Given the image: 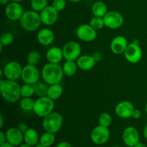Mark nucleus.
Here are the masks:
<instances>
[{"mask_svg": "<svg viewBox=\"0 0 147 147\" xmlns=\"http://www.w3.org/2000/svg\"><path fill=\"white\" fill-rule=\"evenodd\" d=\"M55 100L48 96L38 97L34 101L33 112L38 117L44 118L53 112L55 108Z\"/></svg>", "mask_w": 147, "mask_h": 147, "instance_id": "4", "label": "nucleus"}, {"mask_svg": "<svg viewBox=\"0 0 147 147\" xmlns=\"http://www.w3.org/2000/svg\"><path fill=\"white\" fill-rule=\"evenodd\" d=\"M98 122V125L100 126L109 128L112 123V117L109 113L105 112L99 116Z\"/></svg>", "mask_w": 147, "mask_h": 147, "instance_id": "32", "label": "nucleus"}, {"mask_svg": "<svg viewBox=\"0 0 147 147\" xmlns=\"http://www.w3.org/2000/svg\"><path fill=\"white\" fill-rule=\"evenodd\" d=\"M90 137L93 144L96 145H103L109 140L110 131L109 130V128L98 125L92 129Z\"/></svg>", "mask_w": 147, "mask_h": 147, "instance_id": "9", "label": "nucleus"}, {"mask_svg": "<svg viewBox=\"0 0 147 147\" xmlns=\"http://www.w3.org/2000/svg\"><path fill=\"white\" fill-rule=\"evenodd\" d=\"M0 147H16V146H14V145L11 144L7 142H5V143L2 144H0Z\"/></svg>", "mask_w": 147, "mask_h": 147, "instance_id": "40", "label": "nucleus"}, {"mask_svg": "<svg viewBox=\"0 0 147 147\" xmlns=\"http://www.w3.org/2000/svg\"><path fill=\"white\" fill-rule=\"evenodd\" d=\"M41 60V55L37 50H31L27 56V64L36 65Z\"/></svg>", "mask_w": 147, "mask_h": 147, "instance_id": "30", "label": "nucleus"}, {"mask_svg": "<svg viewBox=\"0 0 147 147\" xmlns=\"http://www.w3.org/2000/svg\"><path fill=\"white\" fill-rule=\"evenodd\" d=\"M91 11L93 16L98 17H104L108 12V7L104 2L101 1H98L93 3L91 7Z\"/></svg>", "mask_w": 147, "mask_h": 147, "instance_id": "24", "label": "nucleus"}, {"mask_svg": "<svg viewBox=\"0 0 147 147\" xmlns=\"http://www.w3.org/2000/svg\"><path fill=\"white\" fill-rule=\"evenodd\" d=\"M21 98H32L34 94V89L33 85L24 83L20 87Z\"/></svg>", "mask_w": 147, "mask_h": 147, "instance_id": "28", "label": "nucleus"}, {"mask_svg": "<svg viewBox=\"0 0 147 147\" xmlns=\"http://www.w3.org/2000/svg\"><path fill=\"white\" fill-rule=\"evenodd\" d=\"M52 6L60 12L65 9L66 1L65 0H53Z\"/></svg>", "mask_w": 147, "mask_h": 147, "instance_id": "35", "label": "nucleus"}, {"mask_svg": "<svg viewBox=\"0 0 147 147\" xmlns=\"http://www.w3.org/2000/svg\"><path fill=\"white\" fill-rule=\"evenodd\" d=\"M62 67H63L64 75L68 77L74 76L78 68L76 61H73V60H65Z\"/></svg>", "mask_w": 147, "mask_h": 147, "instance_id": "25", "label": "nucleus"}, {"mask_svg": "<svg viewBox=\"0 0 147 147\" xmlns=\"http://www.w3.org/2000/svg\"><path fill=\"white\" fill-rule=\"evenodd\" d=\"M145 111H146V113L147 114V103L146 104V106H145Z\"/></svg>", "mask_w": 147, "mask_h": 147, "instance_id": "49", "label": "nucleus"}, {"mask_svg": "<svg viewBox=\"0 0 147 147\" xmlns=\"http://www.w3.org/2000/svg\"><path fill=\"white\" fill-rule=\"evenodd\" d=\"M63 57L65 60L76 61L81 55V47L78 42L76 41H70L64 45L63 47Z\"/></svg>", "mask_w": 147, "mask_h": 147, "instance_id": "10", "label": "nucleus"}, {"mask_svg": "<svg viewBox=\"0 0 147 147\" xmlns=\"http://www.w3.org/2000/svg\"><path fill=\"white\" fill-rule=\"evenodd\" d=\"M3 126H4V117H3V115H0V129H2Z\"/></svg>", "mask_w": 147, "mask_h": 147, "instance_id": "41", "label": "nucleus"}, {"mask_svg": "<svg viewBox=\"0 0 147 147\" xmlns=\"http://www.w3.org/2000/svg\"><path fill=\"white\" fill-rule=\"evenodd\" d=\"M24 0H11V1H14V2H19L20 3L21 1H23Z\"/></svg>", "mask_w": 147, "mask_h": 147, "instance_id": "48", "label": "nucleus"}, {"mask_svg": "<svg viewBox=\"0 0 147 147\" xmlns=\"http://www.w3.org/2000/svg\"><path fill=\"white\" fill-rule=\"evenodd\" d=\"M122 139L124 144L128 147H134L139 142L140 136L137 129L134 126H128L123 130Z\"/></svg>", "mask_w": 147, "mask_h": 147, "instance_id": "14", "label": "nucleus"}, {"mask_svg": "<svg viewBox=\"0 0 147 147\" xmlns=\"http://www.w3.org/2000/svg\"><path fill=\"white\" fill-rule=\"evenodd\" d=\"M10 1H11V0H0V3H1L2 5H6V4H8Z\"/></svg>", "mask_w": 147, "mask_h": 147, "instance_id": "44", "label": "nucleus"}, {"mask_svg": "<svg viewBox=\"0 0 147 147\" xmlns=\"http://www.w3.org/2000/svg\"><path fill=\"white\" fill-rule=\"evenodd\" d=\"M40 142V136L37 130L32 128H29L24 134V143L34 146Z\"/></svg>", "mask_w": 147, "mask_h": 147, "instance_id": "22", "label": "nucleus"}, {"mask_svg": "<svg viewBox=\"0 0 147 147\" xmlns=\"http://www.w3.org/2000/svg\"><path fill=\"white\" fill-rule=\"evenodd\" d=\"M7 142V136H6V134L4 133L3 131L0 132V144Z\"/></svg>", "mask_w": 147, "mask_h": 147, "instance_id": "38", "label": "nucleus"}, {"mask_svg": "<svg viewBox=\"0 0 147 147\" xmlns=\"http://www.w3.org/2000/svg\"><path fill=\"white\" fill-rule=\"evenodd\" d=\"M14 35L11 32H4L3 33L0 37V44L2 45L4 47L9 46L14 42Z\"/></svg>", "mask_w": 147, "mask_h": 147, "instance_id": "34", "label": "nucleus"}, {"mask_svg": "<svg viewBox=\"0 0 147 147\" xmlns=\"http://www.w3.org/2000/svg\"><path fill=\"white\" fill-rule=\"evenodd\" d=\"M4 12L9 20L11 21H17L21 19L24 11L22 6L20 3L10 1L6 6Z\"/></svg>", "mask_w": 147, "mask_h": 147, "instance_id": "15", "label": "nucleus"}, {"mask_svg": "<svg viewBox=\"0 0 147 147\" xmlns=\"http://www.w3.org/2000/svg\"><path fill=\"white\" fill-rule=\"evenodd\" d=\"M37 40L40 45L48 46L53 44L55 40V34L52 30L49 28H42L37 32Z\"/></svg>", "mask_w": 147, "mask_h": 147, "instance_id": "19", "label": "nucleus"}, {"mask_svg": "<svg viewBox=\"0 0 147 147\" xmlns=\"http://www.w3.org/2000/svg\"><path fill=\"white\" fill-rule=\"evenodd\" d=\"M143 134L144 136L145 139L147 140V124L145 126V127L144 128V131H143Z\"/></svg>", "mask_w": 147, "mask_h": 147, "instance_id": "43", "label": "nucleus"}, {"mask_svg": "<svg viewBox=\"0 0 147 147\" xmlns=\"http://www.w3.org/2000/svg\"><path fill=\"white\" fill-rule=\"evenodd\" d=\"M134 106L131 102L129 100H123L118 103L115 107V113L119 118L123 119H128L132 117L134 111Z\"/></svg>", "mask_w": 147, "mask_h": 147, "instance_id": "16", "label": "nucleus"}, {"mask_svg": "<svg viewBox=\"0 0 147 147\" xmlns=\"http://www.w3.org/2000/svg\"><path fill=\"white\" fill-rule=\"evenodd\" d=\"M125 59L129 63L132 64H136L142 58V50L139 44L130 43L128 45L127 47L123 53Z\"/></svg>", "mask_w": 147, "mask_h": 147, "instance_id": "12", "label": "nucleus"}, {"mask_svg": "<svg viewBox=\"0 0 147 147\" xmlns=\"http://www.w3.org/2000/svg\"><path fill=\"white\" fill-rule=\"evenodd\" d=\"M89 24L97 31L102 30L105 27L104 20H103V17H95V16L90 19Z\"/></svg>", "mask_w": 147, "mask_h": 147, "instance_id": "33", "label": "nucleus"}, {"mask_svg": "<svg viewBox=\"0 0 147 147\" xmlns=\"http://www.w3.org/2000/svg\"><path fill=\"white\" fill-rule=\"evenodd\" d=\"M47 2H48L47 0H31L30 5H31L32 9L40 13L47 6H48Z\"/></svg>", "mask_w": 147, "mask_h": 147, "instance_id": "31", "label": "nucleus"}, {"mask_svg": "<svg viewBox=\"0 0 147 147\" xmlns=\"http://www.w3.org/2000/svg\"><path fill=\"white\" fill-rule=\"evenodd\" d=\"M22 28L27 32H34L39 29L42 23L40 14L34 10L24 11L20 20Z\"/></svg>", "mask_w": 147, "mask_h": 147, "instance_id": "3", "label": "nucleus"}, {"mask_svg": "<svg viewBox=\"0 0 147 147\" xmlns=\"http://www.w3.org/2000/svg\"><path fill=\"white\" fill-rule=\"evenodd\" d=\"M20 87L18 83L15 80H0V91L1 96L7 102L14 103L18 101L21 98Z\"/></svg>", "mask_w": 147, "mask_h": 147, "instance_id": "1", "label": "nucleus"}, {"mask_svg": "<svg viewBox=\"0 0 147 147\" xmlns=\"http://www.w3.org/2000/svg\"><path fill=\"white\" fill-rule=\"evenodd\" d=\"M76 35L81 41L90 42L97 38V30L93 29L89 24H83L76 29Z\"/></svg>", "mask_w": 147, "mask_h": 147, "instance_id": "11", "label": "nucleus"}, {"mask_svg": "<svg viewBox=\"0 0 147 147\" xmlns=\"http://www.w3.org/2000/svg\"><path fill=\"white\" fill-rule=\"evenodd\" d=\"M56 147H73V146H72V145L70 144L69 142H60V143L56 146Z\"/></svg>", "mask_w": 147, "mask_h": 147, "instance_id": "39", "label": "nucleus"}, {"mask_svg": "<svg viewBox=\"0 0 147 147\" xmlns=\"http://www.w3.org/2000/svg\"><path fill=\"white\" fill-rule=\"evenodd\" d=\"M17 128H18V129H20V131L22 132L23 134L25 133V132L29 129L28 126H27V123H20V124L18 125V126H17Z\"/></svg>", "mask_w": 147, "mask_h": 147, "instance_id": "36", "label": "nucleus"}, {"mask_svg": "<svg viewBox=\"0 0 147 147\" xmlns=\"http://www.w3.org/2000/svg\"><path fill=\"white\" fill-rule=\"evenodd\" d=\"M112 147H121V146H112Z\"/></svg>", "mask_w": 147, "mask_h": 147, "instance_id": "50", "label": "nucleus"}, {"mask_svg": "<svg viewBox=\"0 0 147 147\" xmlns=\"http://www.w3.org/2000/svg\"><path fill=\"white\" fill-rule=\"evenodd\" d=\"M34 101L32 98H22L20 101V106L24 111H31L34 109Z\"/></svg>", "mask_w": 147, "mask_h": 147, "instance_id": "29", "label": "nucleus"}, {"mask_svg": "<svg viewBox=\"0 0 147 147\" xmlns=\"http://www.w3.org/2000/svg\"><path fill=\"white\" fill-rule=\"evenodd\" d=\"M34 89V94L38 97L47 96V90H48L49 85L47 84L45 81H40L33 85Z\"/></svg>", "mask_w": 147, "mask_h": 147, "instance_id": "26", "label": "nucleus"}, {"mask_svg": "<svg viewBox=\"0 0 147 147\" xmlns=\"http://www.w3.org/2000/svg\"><path fill=\"white\" fill-rule=\"evenodd\" d=\"M63 93V87L60 83H57V84L50 85L48 87V90H47V95L52 100H58L62 96Z\"/></svg>", "mask_w": 147, "mask_h": 147, "instance_id": "23", "label": "nucleus"}, {"mask_svg": "<svg viewBox=\"0 0 147 147\" xmlns=\"http://www.w3.org/2000/svg\"><path fill=\"white\" fill-rule=\"evenodd\" d=\"M33 147H47V146H44V145L41 144L40 143H38L37 145H35V146H33Z\"/></svg>", "mask_w": 147, "mask_h": 147, "instance_id": "47", "label": "nucleus"}, {"mask_svg": "<svg viewBox=\"0 0 147 147\" xmlns=\"http://www.w3.org/2000/svg\"><path fill=\"white\" fill-rule=\"evenodd\" d=\"M18 147H33V146H30V145L27 144H25V143H22L21 145H20V146H19Z\"/></svg>", "mask_w": 147, "mask_h": 147, "instance_id": "45", "label": "nucleus"}, {"mask_svg": "<svg viewBox=\"0 0 147 147\" xmlns=\"http://www.w3.org/2000/svg\"><path fill=\"white\" fill-rule=\"evenodd\" d=\"M5 134L7 142L14 146H19L24 142V134L17 127L9 128Z\"/></svg>", "mask_w": 147, "mask_h": 147, "instance_id": "17", "label": "nucleus"}, {"mask_svg": "<svg viewBox=\"0 0 147 147\" xmlns=\"http://www.w3.org/2000/svg\"><path fill=\"white\" fill-rule=\"evenodd\" d=\"M22 69L23 67L19 62L10 61L7 63L1 70L6 79L17 81L21 78Z\"/></svg>", "mask_w": 147, "mask_h": 147, "instance_id": "7", "label": "nucleus"}, {"mask_svg": "<svg viewBox=\"0 0 147 147\" xmlns=\"http://www.w3.org/2000/svg\"><path fill=\"white\" fill-rule=\"evenodd\" d=\"M63 58V49L58 47L53 46L46 52V59L48 63L59 64Z\"/></svg>", "mask_w": 147, "mask_h": 147, "instance_id": "21", "label": "nucleus"}, {"mask_svg": "<svg viewBox=\"0 0 147 147\" xmlns=\"http://www.w3.org/2000/svg\"><path fill=\"white\" fill-rule=\"evenodd\" d=\"M63 67L60 64L47 63L42 67L41 77L47 84L53 85L61 83L63 78Z\"/></svg>", "mask_w": 147, "mask_h": 147, "instance_id": "2", "label": "nucleus"}, {"mask_svg": "<svg viewBox=\"0 0 147 147\" xmlns=\"http://www.w3.org/2000/svg\"><path fill=\"white\" fill-rule=\"evenodd\" d=\"M42 23L46 26H52L57 22L59 11L52 5L47 6L42 11L40 12Z\"/></svg>", "mask_w": 147, "mask_h": 147, "instance_id": "13", "label": "nucleus"}, {"mask_svg": "<svg viewBox=\"0 0 147 147\" xmlns=\"http://www.w3.org/2000/svg\"><path fill=\"white\" fill-rule=\"evenodd\" d=\"M142 111L139 109H134L133 112V114H132V117L134 119H139L141 117H142Z\"/></svg>", "mask_w": 147, "mask_h": 147, "instance_id": "37", "label": "nucleus"}, {"mask_svg": "<svg viewBox=\"0 0 147 147\" xmlns=\"http://www.w3.org/2000/svg\"><path fill=\"white\" fill-rule=\"evenodd\" d=\"M105 27L111 30H118L123 26L124 17L123 14L116 10H111L103 17Z\"/></svg>", "mask_w": 147, "mask_h": 147, "instance_id": "6", "label": "nucleus"}, {"mask_svg": "<svg viewBox=\"0 0 147 147\" xmlns=\"http://www.w3.org/2000/svg\"><path fill=\"white\" fill-rule=\"evenodd\" d=\"M96 60L92 55H80L76 60V63L79 69L83 71H88L92 70L96 65Z\"/></svg>", "mask_w": 147, "mask_h": 147, "instance_id": "20", "label": "nucleus"}, {"mask_svg": "<svg viewBox=\"0 0 147 147\" xmlns=\"http://www.w3.org/2000/svg\"><path fill=\"white\" fill-rule=\"evenodd\" d=\"M69 1H70V2H73V3H78V2H80V1H81L82 0H68Z\"/></svg>", "mask_w": 147, "mask_h": 147, "instance_id": "46", "label": "nucleus"}, {"mask_svg": "<svg viewBox=\"0 0 147 147\" xmlns=\"http://www.w3.org/2000/svg\"><path fill=\"white\" fill-rule=\"evenodd\" d=\"M63 123V117L58 112H52L42 119V127L45 131L56 134L60 130Z\"/></svg>", "mask_w": 147, "mask_h": 147, "instance_id": "5", "label": "nucleus"}, {"mask_svg": "<svg viewBox=\"0 0 147 147\" xmlns=\"http://www.w3.org/2000/svg\"><path fill=\"white\" fill-rule=\"evenodd\" d=\"M128 40L124 36L119 35L113 37L111 42L110 48L112 53L115 55L123 54L125 50L127 47Z\"/></svg>", "mask_w": 147, "mask_h": 147, "instance_id": "18", "label": "nucleus"}, {"mask_svg": "<svg viewBox=\"0 0 147 147\" xmlns=\"http://www.w3.org/2000/svg\"><path fill=\"white\" fill-rule=\"evenodd\" d=\"M55 141V135L51 132L45 131L40 136V142L44 146L50 147Z\"/></svg>", "mask_w": 147, "mask_h": 147, "instance_id": "27", "label": "nucleus"}, {"mask_svg": "<svg viewBox=\"0 0 147 147\" xmlns=\"http://www.w3.org/2000/svg\"><path fill=\"white\" fill-rule=\"evenodd\" d=\"M40 75L41 73L36 65L27 64L23 67L21 79L24 83L34 85L40 80Z\"/></svg>", "mask_w": 147, "mask_h": 147, "instance_id": "8", "label": "nucleus"}, {"mask_svg": "<svg viewBox=\"0 0 147 147\" xmlns=\"http://www.w3.org/2000/svg\"><path fill=\"white\" fill-rule=\"evenodd\" d=\"M134 147H147V146L146 144H144V143H142V142H139V143L136 144L135 145V146Z\"/></svg>", "mask_w": 147, "mask_h": 147, "instance_id": "42", "label": "nucleus"}]
</instances>
